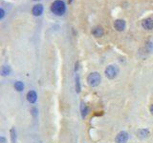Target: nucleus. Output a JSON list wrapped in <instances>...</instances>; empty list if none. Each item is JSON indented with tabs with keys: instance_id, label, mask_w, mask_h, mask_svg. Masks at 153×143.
<instances>
[{
	"instance_id": "nucleus-1",
	"label": "nucleus",
	"mask_w": 153,
	"mask_h": 143,
	"mask_svg": "<svg viewBox=\"0 0 153 143\" xmlns=\"http://www.w3.org/2000/svg\"><path fill=\"white\" fill-rule=\"evenodd\" d=\"M51 12L54 15L58 16L64 15L66 12V5L64 1H62V0H56V1H54L51 5Z\"/></svg>"
},
{
	"instance_id": "nucleus-2",
	"label": "nucleus",
	"mask_w": 153,
	"mask_h": 143,
	"mask_svg": "<svg viewBox=\"0 0 153 143\" xmlns=\"http://www.w3.org/2000/svg\"><path fill=\"white\" fill-rule=\"evenodd\" d=\"M101 80H102V76H101L100 73H97V72L91 73L87 76V83H88V85L91 86V87L99 86L101 83Z\"/></svg>"
},
{
	"instance_id": "nucleus-3",
	"label": "nucleus",
	"mask_w": 153,
	"mask_h": 143,
	"mask_svg": "<svg viewBox=\"0 0 153 143\" xmlns=\"http://www.w3.org/2000/svg\"><path fill=\"white\" fill-rule=\"evenodd\" d=\"M120 69L117 65H108L104 70L105 76L108 78V79H114L117 76L119 75Z\"/></svg>"
},
{
	"instance_id": "nucleus-4",
	"label": "nucleus",
	"mask_w": 153,
	"mask_h": 143,
	"mask_svg": "<svg viewBox=\"0 0 153 143\" xmlns=\"http://www.w3.org/2000/svg\"><path fill=\"white\" fill-rule=\"evenodd\" d=\"M128 138H129L128 133L124 131H121L116 136L115 141H116V143H127Z\"/></svg>"
},
{
	"instance_id": "nucleus-5",
	"label": "nucleus",
	"mask_w": 153,
	"mask_h": 143,
	"mask_svg": "<svg viewBox=\"0 0 153 143\" xmlns=\"http://www.w3.org/2000/svg\"><path fill=\"white\" fill-rule=\"evenodd\" d=\"M125 27H127V22H125L124 19H117L114 21V28L116 31L123 32V31H124Z\"/></svg>"
},
{
	"instance_id": "nucleus-6",
	"label": "nucleus",
	"mask_w": 153,
	"mask_h": 143,
	"mask_svg": "<svg viewBox=\"0 0 153 143\" xmlns=\"http://www.w3.org/2000/svg\"><path fill=\"white\" fill-rule=\"evenodd\" d=\"M44 8L43 5L41 4H38V5H35L32 9V13L34 16H40L43 13Z\"/></svg>"
},
{
	"instance_id": "nucleus-7",
	"label": "nucleus",
	"mask_w": 153,
	"mask_h": 143,
	"mask_svg": "<svg viewBox=\"0 0 153 143\" xmlns=\"http://www.w3.org/2000/svg\"><path fill=\"white\" fill-rule=\"evenodd\" d=\"M142 27L147 31L153 30V19L152 18H146L142 21Z\"/></svg>"
},
{
	"instance_id": "nucleus-8",
	"label": "nucleus",
	"mask_w": 153,
	"mask_h": 143,
	"mask_svg": "<svg viewBox=\"0 0 153 143\" xmlns=\"http://www.w3.org/2000/svg\"><path fill=\"white\" fill-rule=\"evenodd\" d=\"M92 34L95 37H102L104 34V31H103V29L101 26H96L92 29Z\"/></svg>"
},
{
	"instance_id": "nucleus-9",
	"label": "nucleus",
	"mask_w": 153,
	"mask_h": 143,
	"mask_svg": "<svg viewBox=\"0 0 153 143\" xmlns=\"http://www.w3.org/2000/svg\"><path fill=\"white\" fill-rule=\"evenodd\" d=\"M27 100L29 101L30 103H35L38 100V94L35 93V91H30L28 92V94H27Z\"/></svg>"
},
{
	"instance_id": "nucleus-10",
	"label": "nucleus",
	"mask_w": 153,
	"mask_h": 143,
	"mask_svg": "<svg viewBox=\"0 0 153 143\" xmlns=\"http://www.w3.org/2000/svg\"><path fill=\"white\" fill-rule=\"evenodd\" d=\"M137 135L138 137L141 138V139H146L148 136H149V131L147 129H140L138 132H137Z\"/></svg>"
},
{
	"instance_id": "nucleus-11",
	"label": "nucleus",
	"mask_w": 153,
	"mask_h": 143,
	"mask_svg": "<svg viewBox=\"0 0 153 143\" xmlns=\"http://www.w3.org/2000/svg\"><path fill=\"white\" fill-rule=\"evenodd\" d=\"M89 113V108H88V106L82 102V104H80V114H82V117L84 119L85 117H87V114Z\"/></svg>"
},
{
	"instance_id": "nucleus-12",
	"label": "nucleus",
	"mask_w": 153,
	"mask_h": 143,
	"mask_svg": "<svg viewBox=\"0 0 153 143\" xmlns=\"http://www.w3.org/2000/svg\"><path fill=\"white\" fill-rule=\"evenodd\" d=\"M11 73H12V69L10 66H3L2 69H1V76H10L11 75Z\"/></svg>"
},
{
	"instance_id": "nucleus-13",
	"label": "nucleus",
	"mask_w": 153,
	"mask_h": 143,
	"mask_svg": "<svg viewBox=\"0 0 153 143\" xmlns=\"http://www.w3.org/2000/svg\"><path fill=\"white\" fill-rule=\"evenodd\" d=\"M24 84H23V82H21V81H16L15 83V89L17 91V92H22L24 90Z\"/></svg>"
},
{
	"instance_id": "nucleus-14",
	"label": "nucleus",
	"mask_w": 153,
	"mask_h": 143,
	"mask_svg": "<svg viewBox=\"0 0 153 143\" xmlns=\"http://www.w3.org/2000/svg\"><path fill=\"white\" fill-rule=\"evenodd\" d=\"M82 91V87H80V80H79V76L76 75V93H80Z\"/></svg>"
},
{
	"instance_id": "nucleus-15",
	"label": "nucleus",
	"mask_w": 153,
	"mask_h": 143,
	"mask_svg": "<svg viewBox=\"0 0 153 143\" xmlns=\"http://www.w3.org/2000/svg\"><path fill=\"white\" fill-rule=\"evenodd\" d=\"M11 140H12V143H15L16 142V131L15 128H12L11 129Z\"/></svg>"
},
{
	"instance_id": "nucleus-16",
	"label": "nucleus",
	"mask_w": 153,
	"mask_h": 143,
	"mask_svg": "<svg viewBox=\"0 0 153 143\" xmlns=\"http://www.w3.org/2000/svg\"><path fill=\"white\" fill-rule=\"evenodd\" d=\"M4 16H5V11H4L3 8H1L0 9V19H3Z\"/></svg>"
},
{
	"instance_id": "nucleus-17",
	"label": "nucleus",
	"mask_w": 153,
	"mask_h": 143,
	"mask_svg": "<svg viewBox=\"0 0 153 143\" xmlns=\"http://www.w3.org/2000/svg\"><path fill=\"white\" fill-rule=\"evenodd\" d=\"M31 112H32L33 116H34L35 117L38 116V109H37V108H32V110H31Z\"/></svg>"
},
{
	"instance_id": "nucleus-18",
	"label": "nucleus",
	"mask_w": 153,
	"mask_h": 143,
	"mask_svg": "<svg viewBox=\"0 0 153 143\" xmlns=\"http://www.w3.org/2000/svg\"><path fill=\"white\" fill-rule=\"evenodd\" d=\"M0 141H1V143H6V139H5V137H3V136L0 137Z\"/></svg>"
},
{
	"instance_id": "nucleus-19",
	"label": "nucleus",
	"mask_w": 153,
	"mask_h": 143,
	"mask_svg": "<svg viewBox=\"0 0 153 143\" xmlns=\"http://www.w3.org/2000/svg\"><path fill=\"white\" fill-rule=\"evenodd\" d=\"M149 111H150V114L153 116V104L150 106V108H149Z\"/></svg>"
},
{
	"instance_id": "nucleus-20",
	"label": "nucleus",
	"mask_w": 153,
	"mask_h": 143,
	"mask_svg": "<svg viewBox=\"0 0 153 143\" xmlns=\"http://www.w3.org/2000/svg\"><path fill=\"white\" fill-rule=\"evenodd\" d=\"M73 2V0H69V3H72Z\"/></svg>"
},
{
	"instance_id": "nucleus-21",
	"label": "nucleus",
	"mask_w": 153,
	"mask_h": 143,
	"mask_svg": "<svg viewBox=\"0 0 153 143\" xmlns=\"http://www.w3.org/2000/svg\"><path fill=\"white\" fill-rule=\"evenodd\" d=\"M34 1H38V0H34Z\"/></svg>"
}]
</instances>
